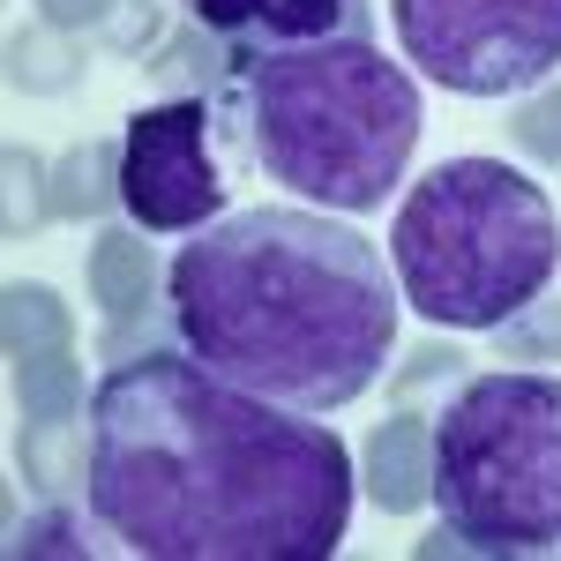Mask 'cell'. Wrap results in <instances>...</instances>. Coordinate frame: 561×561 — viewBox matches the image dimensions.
I'll use <instances>...</instances> for the list:
<instances>
[{"label":"cell","mask_w":561,"mask_h":561,"mask_svg":"<svg viewBox=\"0 0 561 561\" xmlns=\"http://www.w3.org/2000/svg\"><path fill=\"white\" fill-rule=\"evenodd\" d=\"M83 502L135 561H330L352 524V449L173 337L90 389Z\"/></svg>","instance_id":"cell-1"},{"label":"cell","mask_w":561,"mask_h":561,"mask_svg":"<svg viewBox=\"0 0 561 561\" xmlns=\"http://www.w3.org/2000/svg\"><path fill=\"white\" fill-rule=\"evenodd\" d=\"M397 270L337 210L255 203L203 225L165 270L173 337L285 412H345L397 352Z\"/></svg>","instance_id":"cell-2"},{"label":"cell","mask_w":561,"mask_h":561,"mask_svg":"<svg viewBox=\"0 0 561 561\" xmlns=\"http://www.w3.org/2000/svg\"><path fill=\"white\" fill-rule=\"evenodd\" d=\"M210 105L240 158L262 165V180L337 217L382 210L427 128L412 68L382 60L367 38L232 45V76Z\"/></svg>","instance_id":"cell-3"},{"label":"cell","mask_w":561,"mask_h":561,"mask_svg":"<svg viewBox=\"0 0 561 561\" xmlns=\"http://www.w3.org/2000/svg\"><path fill=\"white\" fill-rule=\"evenodd\" d=\"M389 270L434 330H502L554 293L561 217L547 187L502 158H442L389 217Z\"/></svg>","instance_id":"cell-4"},{"label":"cell","mask_w":561,"mask_h":561,"mask_svg":"<svg viewBox=\"0 0 561 561\" xmlns=\"http://www.w3.org/2000/svg\"><path fill=\"white\" fill-rule=\"evenodd\" d=\"M434 510L472 554L561 547V375L486 367L457 375L434 412Z\"/></svg>","instance_id":"cell-5"},{"label":"cell","mask_w":561,"mask_h":561,"mask_svg":"<svg viewBox=\"0 0 561 561\" xmlns=\"http://www.w3.org/2000/svg\"><path fill=\"white\" fill-rule=\"evenodd\" d=\"M389 31L457 98H524L561 76V0H389Z\"/></svg>","instance_id":"cell-6"},{"label":"cell","mask_w":561,"mask_h":561,"mask_svg":"<svg viewBox=\"0 0 561 561\" xmlns=\"http://www.w3.org/2000/svg\"><path fill=\"white\" fill-rule=\"evenodd\" d=\"M210 98H158L121 128V203L142 232H203L225 217Z\"/></svg>","instance_id":"cell-7"},{"label":"cell","mask_w":561,"mask_h":561,"mask_svg":"<svg viewBox=\"0 0 561 561\" xmlns=\"http://www.w3.org/2000/svg\"><path fill=\"white\" fill-rule=\"evenodd\" d=\"M187 23H203L225 45L367 38V0H187Z\"/></svg>","instance_id":"cell-8"},{"label":"cell","mask_w":561,"mask_h":561,"mask_svg":"<svg viewBox=\"0 0 561 561\" xmlns=\"http://www.w3.org/2000/svg\"><path fill=\"white\" fill-rule=\"evenodd\" d=\"M367 494L389 517L434 502V412H397L367 434Z\"/></svg>","instance_id":"cell-9"},{"label":"cell","mask_w":561,"mask_h":561,"mask_svg":"<svg viewBox=\"0 0 561 561\" xmlns=\"http://www.w3.org/2000/svg\"><path fill=\"white\" fill-rule=\"evenodd\" d=\"M158 285H165V270L150 255L142 225H105V232L90 240V300L105 307L113 322L150 314V307H158Z\"/></svg>","instance_id":"cell-10"},{"label":"cell","mask_w":561,"mask_h":561,"mask_svg":"<svg viewBox=\"0 0 561 561\" xmlns=\"http://www.w3.org/2000/svg\"><path fill=\"white\" fill-rule=\"evenodd\" d=\"M45 195H53V217H98L105 203H121V142H76L53 180H45Z\"/></svg>","instance_id":"cell-11"},{"label":"cell","mask_w":561,"mask_h":561,"mask_svg":"<svg viewBox=\"0 0 561 561\" xmlns=\"http://www.w3.org/2000/svg\"><path fill=\"white\" fill-rule=\"evenodd\" d=\"M0 300H8V367H15V359H45V352H68L76 322H68V300H60L53 285L15 277Z\"/></svg>","instance_id":"cell-12"},{"label":"cell","mask_w":561,"mask_h":561,"mask_svg":"<svg viewBox=\"0 0 561 561\" xmlns=\"http://www.w3.org/2000/svg\"><path fill=\"white\" fill-rule=\"evenodd\" d=\"M142 68H150L158 83L173 90V98H210V90L232 76V45L210 38V31L195 23V31H180L173 45H158V53H150Z\"/></svg>","instance_id":"cell-13"},{"label":"cell","mask_w":561,"mask_h":561,"mask_svg":"<svg viewBox=\"0 0 561 561\" xmlns=\"http://www.w3.org/2000/svg\"><path fill=\"white\" fill-rule=\"evenodd\" d=\"M15 404H23V420H83V367H76V352L15 359Z\"/></svg>","instance_id":"cell-14"},{"label":"cell","mask_w":561,"mask_h":561,"mask_svg":"<svg viewBox=\"0 0 561 561\" xmlns=\"http://www.w3.org/2000/svg\"><path fill=\"white\" fill-rule=\"evenodd\" d=\"M83 510H90V502H83ZM83 510H76V502H53V510H38V517H23L15 531H8V554H15V561H38V554L83 561V554H90Z\"/></svg>","instance_id":"cell-15"},{"label":"cell","mask_w":561,"mask_h":561,"mask_svg":"<svg viewBox=\"0 0 561 561\" xmlns=\"http://www.w3.org/2000/svg\"><path fill=\"white\" fill-rule=\"evenodd\" d=\"M8 76L23 90H68L83 76V60L53 38V23H45V31H15V38H8Z\"/></svg>","instance_id":"cell-16"},{"label":"cell","mask_w":561,"mask_h":561,"mask_svg":"<svg viewBox=\"0 0 561 561\" xmlns=\"http://www.w3.org/2000/svg\"><path fill=\"white\" fill-rule=\"evenodd\" d=\"M494 359H561V300L554 293H539L524 314H510L494 330Z\"/></svg>","instance_id":"cell-17"},{"label":"cell","mask_w":561,"mask_h":561,"mask_svg":"<svg viewBox=\"0 0 561 561\" xmlns=\"http://www.w3.org/2000/svg\"><path fill=\"white\" fill-rule=\"evenodd\" d=\"M510 142H517L531 165H554L561 173V83H539L517 113H510Z\"/></svg>","instance_id":"cell-18"},{"label":"cell","mask_w":561,"mask_h":561,"mask_svg":"<svg viewBox=\"0 0 561 561\" xmlns=\"http://www.w3.org/2000/svg\"><path fill=\"white\" fill-rule=\"evenodd\" d=\"M38 158H31V150H8V225H0V232H8V240H31V232H38V217L53 210V195H38Z\"/></svg>","instance_id":"cell-19"},{"label":"cell","mask_w":561,"mask_h":561,"mask_svg":"<svg viewBox=\"0 0 561 561\" xmlns=\"http://www.w3.org/2000/svg\"><path fill=\"white\" fill-rule=\"evenodd\" d=\"M457 375H465V352H457V345H420V352H404V367L389 375V389H397V397H412V389L457 382Z\"/></svg>","instance_id":"cell-20"},{"label":"cell","mask_w":561,"mask_h":561,"mask_svg":"<svg viewBox=\"0 0 561 561\" xmlns=\"http://www.w3.org/2000/svg\"><path fill=\"white\" fill-rule=\"evenodd\" d=\"M38 15L53 31H105L121 15V0H38Z\"/></svg>","instance_id":"cell-21"},{"label":"cell","mask_w":561,"mask_h":561,"mask_svg":"<svg viewBox=\"0 0 561 561\" xmlns=\"http://www.w3.org/2000/svg\"><path fill=\"white\" fill-rule=\"evenodd\" d=\"M105 31H113V45H121V53H142V45L158 38V8H142V15H121V23H105Z\"/></svg>","instance_id":"cell-22"}]
</instances>
